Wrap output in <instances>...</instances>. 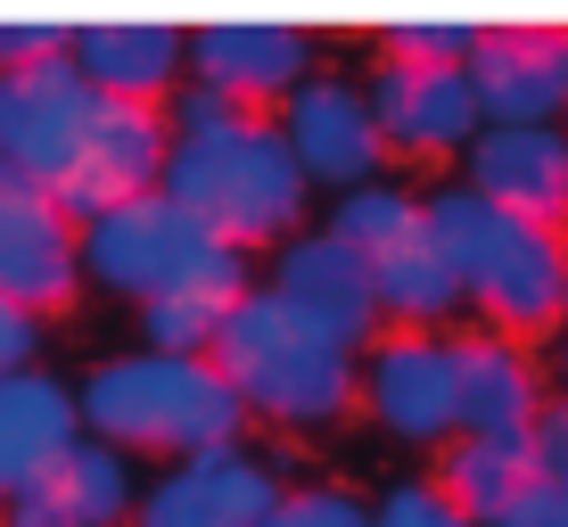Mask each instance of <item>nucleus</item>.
<instances>
[{"label": "nucleus", "mask_w": 568, "mask_h": 527, "mask_svg": "<svg viewBox=\"0 0 568 527\" xmlns=\"http://www.w3.org/2000/svg\"><path fill=\"white\" fill-rule=\"evenodd\" d=\"M58 445H74V379H58L50 363L9 371L0 379V503L42 470Z\"/></svg>", "instance_id": "aec40b11"}, {"label": "nucleus", "mask_w": 568, "mask_h": 527, "mask_svg": "<svg viewBox=\"0 0 568 527\" xmlns=\"http://www.w3.org/2000/svg\"><path fill=\"white\" fill-rule=\"evenodd\" d=\"M420 231L445 256L462 305L478 314V330H503V338H552L568 322V281H560V240L536 223H511V214L478 206L462 182L420 190Z\"/></svg>", "instance_id": "7ed1b4c3"}, {"label": "nucleus", "mask_w": 568, "mask_h": 527, "mask_svg": "<svg viewBox=\"0 0 568 527\" xmlns=\"http://www.w3.org/2000/svg\"><path fill=\"white\" fill-rule=\"evenodd\" d=\"M74 264H83V288H108L124 305H149L165 288H190V281H223V272H256L247 256H231L223 240H206L173 199H124L108 214H91L74 231Z\"/></svg>", "instance_id": "39448f33"}, {"label": "nucleus", "mask_w": 568, "mask_h": 527, "mask_svg": "<svg viewBox=\"0 0 568 527\" xmlns=\"http://www.w3.org/2000/svg\"><path fill=\"white\" fill-rule=\"evenodd\" d=\"M33 363H42V322L0 297V379H9V371H33Z\"/></svg>", "instance_id": "c756f323"}, {"label": "nucleus", "mask_w": 568, "mask_h": 527, "mask_svg": "<svg viewBox=\"0 0 568 527\" xmlns=\"http://www.w3.org/2000/svg\"><path fill=\"white\" fill-rule=\"evenodd\" d=\"M313 67H322V42L288 17H214V26L182 33V83H199L247 115H272Z\"/></svg>", "instance_id": "0eeeda50"}, {"label": "nucleus", "mask_w": 568, "mask_h": 527, "mask_svg": "<svg viewBox=\"0 0 568 527\" xmlns=\"http://www.w3.org/2000/svg\"><path fill=\"white\" fill-rule=\"evenodd\" d=\"M91 83L74 74V58H42V67H17L0 74V165L26 173V182L58 190L83 149V124H91Z\"/></svg>", "instance_id": "ddd939ff"}, {"label": "nucleus", "mask_w": 568, "mask_h": 527, "mask_svg": "<svg viewBox=\"0 0 568 527\" xmlns=\"http://www.w3.org/2000/svg\"><path fill=\"white\" fill-rule=\"evenodd\" d=\"M74 74L91 83V100H124V108H165L182 91V26H141V17H100L74 26Z\"/></svg>", "instance_id": "6ab92c4d"}, {"label": "nucleus", "mask_w": 568, "mask_h": 527, "mask_svg": "<svg viewBox=\"0 0 568 527\" xmlns=\"http://www.w3.org/2000/svg\"><path fill=\"white\" fill-rule=\"evenodd\" d=\"M156 199H173L231 256L281 247L313 223V190L297 158L281 149L272 115H223V124H199V132H165Z\"/></svg>", "instance_id": "f257e3e1"}, {"label": "nucleus", "mask_w": 568, "mask_h": 527, "mask_svg": "<svg viewBox=\"0 0 568 527\" xmlns=\"http://www.w3.org/2000/svg\"><path fill=\"white\" fill-rule=\"evenodd\" d=\"M478 26H454V17H404V26H379V58H413V67H462Z\"/></svg>", "instance_id": "a878e982"}, {"label": "nucleus", "mask_w": 568, "mask_h": 527, "mask_svg": "<svg viewBox=\"0 0 568 527\" xmlns=\"http://www.w3.org/2000/svg\"><path fill=\"white\" fill-rule=\"evenodd\" d=\"M527 445H536V478L568 486V404L560 396H544V413L527 420Z\"/></svg>", "instance_id": "c85d7f7f"}, {"label": "nucleus", "mask_w": 568, "mask_h": 527, "mask_svg": "<svg viewBox=\"0 0 568 527\" xmlns=\"http://www.w3.org/2000/svg\"><path fill=\"white\" fill-rule=\"evenodd\" d=\"M264 527H371V503L338 478H305V486H281Z\"/></svg>", "instance_id": "393cba45"}, {"label": "nucleus", "mask_w": 568, "mask_h": 527, "mask_svg": "<svg viewBox=\"0 0 568 527\" xmlns=\"http://www.w3.org/2000/svg\"><path fill=\"white\" fill-rule=\"evenodd\" d=\"M156 173H165V108L100 100L91 124H83V149H74V165H67V182L50 190V206L83 231L91 214H108L124 199H149Z\"/></svg>", "instance_id": "4468645a"}, {"label": "nucleus", "mask_w": 568, "mask_h": 527, "mask_svg": "<svg viewBox=\"0 0 568 527\" xmlns=\"http://www.w3.org/2000/svg\"><path fill=\"white\" fill-rule=\"evenodd\" d=\"M0 297L17 314L50 322L83 297V264H74V223L50 206L42 182L0 165Z\"/></svg>", "instance_id": "2eb2a0df"}, {"label": "nucleus", "mask_w": 568, "mask_h": 527, "mask_svg": "<svg viewBox=\"0 0 568 527\" xmlns=\"http://www.w3.org/2000/svg\"><path fill=\"white\" fill-rule=\"evenodd\" d=\"M363 108L379 124L387 158H462L478 132V100H469L462 67H413V58H379L363 74Z\"/></svg>", "instance_id": "dca6fc26"}, {"label": "nucleus", "mask_w": 568, "mask_h": 527, "mask_svg": "<svg viewBox=\"0 0 568 527\" xmlns=\"http://www.w3.org/2000/svg\"><path fill=\"white\" fill-rule=\"evenodd\" d=\"M371 527H469V519L428 478H396V486H379V503H371Z\"/></svg>", "instance_id": "bb28decb"}, {"label": "nucleus", "mask_w": 568, "mask_h": 527, "mask_svg": "<svg viewBox=\"0 0 568 527\" xmlns=\"http://www.w3.org/2000/svg\"><path fill=\"white\" fill-rule=\"evenodd\" d=\"M74 428L100 437L124 462H190L214 445H247L240 396L206 355H149V346H115L74 379Z\"/></svg>", "instance_id": "f03ea898"}, {"label": "nucleus", "mask_w": 568, "mask_h": 527, "mask_svg": "<svg viewBox=\"0 0 568 527\" xmlns=\"http://www.w3.org/2000/svg\"><path fill=\"white\" fill-rule=\"evenodd\" d=\"M322 231L371 264V256H387V247H404V240L420 231V190L404 182V173H371V182H355V190H338V199H329Z\"/></svg>", "instance_id": "b1692460"}, {"label": "nucleus", "mask_w": 568, "mask_h": 527, "mask_svg": "<svg viewBox=\"0 0 568 527\" xmlns=\"http://www.w3.org/2000/svg\"><path fill=\"white\" fill-rule=\"evenodd\" d=\"M355 413L404 454H445L454 413V330H379L355 355Z\"/></svg>", "instance_id": "423d86ee"}, {"label": "nucleus", "mask_w": 568, "mask_h": 527, "mask_svg": "<svg viewBox=\"0 0 568 527\" xmlns=\"http://www.w3.org/2000/svg\"><path fill=\"white\" fill-rule=\"evenodd\" d=\"M272 132H281V149L297 158L305 190H329V199H338V190H355V182H371V173H387L379 124H371L355 74L313 67L305 83L272 108Z\"/></svg>", "instance_id": "1a4fd4ad"}, {"label": "nucleus", "mask_w": 568, "mask_h": 527, "mask_svg": "<svg viewBox=\"0 0 568 527\" xmlns=\"http://www.w3.org/2000/svg\"><path fill=\"white\" fill-rule=\"evenodd\" d=\"M503 527H568V486H527V495L503 511Z\"/></svg>", "instance_id": "7c9ffc66"}, {"label": "nucleus", "mask_w": 568, "mask_h": 527, "mask_svg": "<svg viewBox=\"0 0 568 527\" xmlns=\"http://www.w3.org/2000/svg\"><path fill=\"white\" fill-rule=\"evenodd\" d=\"M281 486L288 478H281L272 454H256V445H214V454L149 470L124 527H264Z\"/></svg>", "instance_id": "6e6552de"}, {"label": "nucleus", "mask_w": 568, "mask_h": 527, "mask_svg": "<svg viewBox=\"0 0 568 527\" xmlns=\"http://www.w3.org/2000/svg\"><path fill=\"white\" fill-rule=\"evenodd\" d=\"M256 288V272H223V281H190V288H165V297L132 305L141 314V346L149 355H206L214 330L231 322V305Z\"/></svg>", "instance_id": "5701e85b"}, {"label": "nucleus", "mask_w": 568, "mask_h": 527, "mask_svg": "<svg viewBox=\"0 0 568 527\" xmlns=\"http://www.w3.org/2000/svg\"><path fill=\"white\" fill-rule=\"evenodd\" d=\"M371 297H379V330H454L462 314V288L445 272V256L428 247V231L371 256Z\"/></svg>", "instance_id": "4be33fe9"}, {"label": "nucleus", "mask_w": 568, "mask_h": 527, "mask_svg": "<svg viewBox=\"0 0 568 527\" xmlns=\"http://www.w3.org/2000/svg\"><path fill=\"white\" fill-rule=\"evenodd\" d=\"M469 527H503V511L536 486V445L527 437H454L437 454V470H420Z\"/></svg>", "instance_id": "412c9836"}, {"label": "nucleus", "mask_w": 568, "mask_h": 527, "mask_svg": "<svg viewBox=\"0 0 568 527\" xmlns=\"http://www.w3.org/2000/svg\"><path fill=\"white\" fill-rule=\"evenodd\" d=\"M67 42H74V26H58V17H9V26H0V74L67 58Z\"/></svg>", "instance_id": "cd10ccee"}, {"label": "nucleus", "mask_w": 568, "mask_h": 527, "mask_svg": "<svg viewBox=\"0 0 568 527\" xmlns=\"http://www.w3.org/2000/svg\"><path fill=\"white\" fill-rule=\"evenodd\" d=\"M132 503H141V470L74 428V445H58L42 470L0 503V527H124Z\"/></svg>", "instance_id": "f3484780"}, {"label": "nucleus", "mask_w": 568, "mask_h": 527, "mask_svg": "<svg viewBox=\"0 0 568 527\" xmlns=\"http://www.w3.org/2000/svg\"><path fill=\"white\" fill-rule=\"evenodd\" d=\"M560 281H568V240H560Z\"/></svg>", "instance_id": "473e14b6"}, {"label": "nucleus", "mask_w": 568, "mask_h": 527, "mask_svg": "<svg viewBox=\"0 0 568 527\" xmlns=\"http://www.w3.org/2000/svg\"><path fill=\"white\" fill-rule=\"evenodd\" d=\"M478 124H560L568 115V26H478L462 58Z\"/></svg>", "instance_id": "f8f14e48"}, {"label": "nucleus", "mask_w": 568, "mask_h": 527, "mask_svg": "<svg viewBox=\"0 0 568 527\" xmlns=\"http://www.w3.org/2000/svg\"><path fill=\"white\" fill-rule=\"evenodd\" d=\"M544 396L568 404V322L552 330V346H544Z\"/></svg>", "instance_id": "2f4dec72"}, {"label": "nucleus", "mask_w": 568, "mask_h": 527, "mask_svg": "<svg viewBox=\"0 0 568 527\" xmlns=\"http://www.w3.org/2000/svg\"><path fill=\"white\" fill-rule=\"evenodd\" d=\"M272 305H288L313 338L346 346V355H363L371 338H379V297H371V264L355 247H338L322 223H305L297 240L272 247V281H264Z\"/></svg>", "instance_id": "9b49d317"}, {"label": "nucleus", "mask_w": 568, "mask_h": 527, "mask_svg": "<svg viewBox=\"0 0 568 527\" xmlns=\"http://www.w3.org/2000/svg\"><path fill=\"white\" fill-rule=\"evenodd\" d=\"M462 190L568 240V124H478L462 149Z\"/></svg>", "instance_id": "9d476101"}, {"label": "nucleus", "mask_w": 568, "mask_h": 527, "mask_svg": "<svg viewBox=\"0 0 568 527\" xmlns=\"http://www.w3.org/2000/svg\"><path fill=\"white\" fill-rule=\"evenodd\" d=\"M454 413L462 437H527L544 413V363L536 346L503 330H454Z\"/></svg>", "instance_id": "a211bd4d"}, {"label": "nucleus", "mask_w": 568, "mask_h": 527, "mask_svg": "<svg viewBox=\"0 0 568 527\" xmlns=\"http://www.w3.org/2000/svg\"><path fill=\"white\" fill-rule=\"evenodd\" d=\"M206 363L223 371V387L240 396L247 420L264 428H288V437H322L355 413V355L288 314V305L264 297V281L231 305V322L214 330Z\"/></svg>", "instance_id": "20e7f679"}, {"label": "nucleus", "mask_w": 568, "mask_h": 527, "mask_svg": "<svg viewBox=\"0 0 568 527\" xmlns=\"http://www.w3.org/2000/svg\"><path fill=\"white\" fill-rule=\"evenodd\" d=\"M560 124H568V115H560Z\"/></svg>", "instance_id": "72a5a7b5"}]
</instances>
